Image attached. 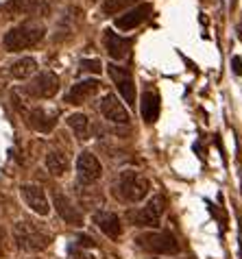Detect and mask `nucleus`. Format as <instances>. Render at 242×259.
<instances>
[{
    "instance_id": "nucleus-1",
    "label": "nucleus",
    "mask_w": 242,
    "mask_h": 259,
    "mask_svg": "<svg viewBox=\"0 0 242 259\" xmlns=\"http://www.w3.org/2000/svg\"><path fill=\"white\" fill-rule=\"evenodd\" d=\"M46 35V28L39 22H22L18 26L9 28L3 37V46L9 53H20V50L37 46Z\"/></svg>"
},
{
    "instance_id": "nucleus-2",
    "label": "nucleus",
    "mask_w": 242,
    "mask_h": 259,
    "mask_svg": "<svg viewBox=\"0 0 242 259\" xmlns=\"http://www.w3.org/2000/svg\"><path fill=\"white\" fill-rule=\"evenodd\" d=\"M13 237H16L18 248L26 250V253H39L51 246V233L44 231L39 225L31 220H20L13 225Z\"/></svg>"
},
{
    "instance_id": "nucleus-3",
    "label": "nucleus",
    "mask_w": 242,
    "mask_h": 259,
    "mask_svg": "<svg viewBox=\"0 0 242 259\" xmlns=\"http://www.w3.org/2000/svg\"><path fill=\"white\" fill-rule=\"evenodd\" d=\"M151 190L148 179H144L135 170H123L116 181V196L125 203H140Z\"/></svg>"
},
{
    "instance_id": "nucleus-4",
    "label": "nucleus",
    "mask_w": 242,
    "mask_h": 259,
    "mask_svg": "<svg viewBox=\"0 0 242 259\" xmlns=\"http://www.w3.org/2000/svg\"><path fill=\"white\" fill-rule=\"evenodd\" d=\"M140 248L148 250L155 255H177L179 253V242L170 231H153V233H142L135 237Z\"/></svg>"
},
{
    "instance_id": "nucleus-5",
    "label": "nucleus",
    "mask_w": 242,
    "mask_h": 259,
    "mask_svg": "<svg viewBox=\"0 0 242 259\" xmlns=\"http://www.w3.org/2000/svg\"><path fill=\"white\" fill-rule=\"evenodd\" d=\"M162 213H164V198L162 196H153L146 203V207H142L140 211H133L129 218L135 227H151L157 229L162 222Z\"/></svg>"
},
{
    "instance_id": "nucleus-6",
    "label": "nucleus",
    "mask_w": 242,
    "mask_h": 259,
    "mask_svg": "<svg viewBox=\"0 0 242 259\" xmlns=\"http://www.w3.org/2000/svg\"><path fill=\"white\" fill-rule=\"evenodd\" d=\"M24 92L33 98H53L59 92V76L55 72H39L24 88Z\"/></svg>"
},
{
    "instance_id": "nucleus-7",
    "label": "nucleus",
    "mask_w": 242,
    "mask_h": 259,
    "mask_svg": "<svg viewBox=\"0 0 242 259\" xmlns=\"http://www.w3.org/2000/svg\"><path fill=\"white\" fill-rule=\"evenodd\" d=\"M101 175H103V165L96 159V155L81 153L79 159H76V177H79V181L83 185H90V183H96Z\"/></svg>"
},
{
    "instance_id": "nucleus-8",
    "label": "nucleus",
    "mask_w": 242,
    "mask_h": 259,
    "mask_svg": "<svg viewBox=\"0 0 242 259\" xmlns=\"http://www.w3.org/2000/svg\"><path fill=\"white\" fill-rule=\"evenodd\" d=\"M109 76H111V81L116 83L118 94L127 100V105H133L135 103V83H133L131 72L127 68L116 66V63H109Z\"/></svg>"
},
{
    "instance_id": "nucleus-9",
    "label": "nucleus",
    "mask_w": 242,
    "mask_h": 259,
    "mask_svg": "<svg viewBox=\"0 0 242 259\" xmlns=\"http://www.w3.org/2000/svg\"><path fill=\"white\" fill-rule=\"evenodd\" d=\"M51 7L53 0H9L5 9L18 16H48Z\"/></svg>"
},
{
    "instance_id": "nucleus-10",
    "label": "nucleus",
    "mask_w": 242,
    "mask_h": 259,
    "mask_svg": "<svg viewBox=\"0 0 242 259\" xmlns=\"http://www.w3.org/2000/svg\"><path fill=\"white\" fill-rule=\"evenodd\" d=\"M20 194H22L24 203L31 207V211H35L37 215H48L51 213V205H48V198L44 190L39 185H33V183H24L20 188Z\"/></svg>"
},
{
    "instance_id": "nucleus-11",
    "label": "nucleus",
    "mask_w": 242,
    "mask_h": 259,
    "mask_svg": "<svg viewBox=\"0 0 242 259\" xmlns=\"http://www.w3.org/2000/svg\"><path fill=\"white\" fill-rule=\"evenodd\" d=\"M101 113L105 116V120L116 122V124H129V120H131L127 107L120 103L118 96H113V94H105L101 98Z\"/></svg>"
},
{
    "instance_id": "nucleus-12",
    "label": "nucleus",
    "mask_w": 242,
    "mask_h": 259,
    "mask_svg": "<svg viewBox=\"0 0 242 259\" xmlns=\"http://www.w3.org/2000/svg\"><path fill=\"white\" fill-rule=\"evenodd\" d=\"M53 200H55L57 213H59L61 218L68 222V225H74V227H81V225H83V213H81V209H79V207H76V205L72 203V200H70V198L66 196V194L55 192Z\"/></svg>"
},
{
    "instance_id": "nucleus-13",
    "label": "nucleus",
    "mask_w": 242,
    "mask_h": 259,
    "mask_svg": "<svg viewBox=\"0 0 242 259\" xmlns=\"http://www.w3.org/2000/svg\"><path fill=\"white\" fill-rule=\"evenodd\" d=\"M151 11H153V5H138L135 9H129L125 13V16H118L116 18V28H120V31H133V28H138L144 20L151 16Z\"/></svg>"
},
{
    "instance_id": "nucleus-14",
    "label": "nucleus",
    "mask_w": 242,
    "mask_h": 259,
    "mask_svg": "<svg viewBox=\"0 0 242 259\" xmlns=\"http://www.w3.org/2000/svg\"><path fill=\"white\" fill-rule=\"evenodd\" d=\"M98 90H101V81H96V78L81 81V83H76L70 88V92L66 94V103L68 105H83L85 100H90Z\"/></svg>"
},
{
    "instance_id": "nucleus-15",
    "label": "nucleus",
    "mask_w": 242,
    "mask_h": 259,
    "mask_svg": "<svg viewBox=\"0 0 242 259\" xmlns=\"http://www.w3.org/2000/svg\"><path fill=\"white\" fill-rule=\"evenodd\" d=\"M26 124L37 133H51L57 124V118H55V113H48L42 107H35V109L26 111Z\"/></svg>"
},
{
    "instance_id": "nucleus-16",
    "label": "nucleus",
    "mask_w": 242,
    "mask_h": 259,
    "mask_svg": "<svg viewBox=\"0 0 242 259\" xmlns=\"http://www.w3.org/2000/svg\"><path fill=\"white\" fill-rule=\"evenodd\" d=\"M103 44H105V50L111 59H125L129 55V48H131V39L123 37V35L113 33V31H105V37H103Z\"/></svg>"
},
{
    "instance_id": "nucleus-17",
    "label": "nucleus",
    "mask_w": 242,
    "mask_h": 259,
    "mask_svg": "<svg viewBox=\"0 0 242 259\" xmlns=\"http://www.w3.org/2000/svg\"><path fill=\"white\" fill-rule=\"evenodd\" d=\"M94 225L101 229V231L107 237H111V240H118L120 233H123L120 218L113 211H96L94 213Z\"/></svg>"
},
{
    "instance_id": "nucleus-18",
    "label": "nucleus",
    "mask_w": 242,
    "mask_h": 259,
    "mask_svg": "<svg viewBox=\"0 0 242 259\" xmlns=\"http://www.w3.org/2000/svg\"><path fill=\"white\" fill-rule=\"evenodd\" d=\"M140 113L146 124H153L159 118V96L155 92H144L140 100Z\"/></svg>"
},
{
    "instance_id": "nucleus-19",
    "label": "nucleus",
    "mask_w": 242,
    "mask_h": 259,
    "mask_svg": "<svg viewBox=\"0 0 242 259\" xmlns=\"http://www.w3.org/2000/svg\"><path fill=\"white\" fill-rule=\"evenodd\" d=\"M35 72H37V61L33 57H22L16 63H11V68H9V74L13 78H18V81H24V78L33 76Z\"/></svg>"
},
{
    "instance_id": "nucleus-20",
    "label": "nucleus",
    "mask_w": 242,
    "mask_h": 259,
    "mask_svg": "<svg viewBox=\"0 0 242 259\" xmlns=\"http://www.w3.org/2000/svg\"><path fill=\"white\" fill-rule=\"evenodd\" d=\"M46 168L51 175L61 177L63 172L68 170V157L63 153H59V150H51V153L46 155Z\"/></svg>"
},
{
    "instance_id": "nucleus-21",
    "label": "nucleus",
    "mask_w": 242,
    "mask_h": 259,
    "mask_svg": "<svg viewBox=\"0 0 242 259\" xmlns=\"http://www.w3.org/2000/svg\"><path fill=\"white\" fill-rule=\"evenodd\" d=\"M68 126L74 131V135L79 140H85L88 138V131H90V118L85 116V113H70V116L66 118Z\"/></svg>"
},
{
    "instance_id": "nucleus-22",
    "label": "nucleus",
    "mask_w": 242,
    "mask_h": 259,
    "mask_svg": "<svg viewBox=\"0 0 242 259\" xmlns=\"http://www.w3.org/2000/svg\"><path fill=\"white\" fill-rule=\"evenodd\" d=\"M140 0H103V7L101 11L105 13V16H116V13L129 9V7L138 5Z\"/></svg>"
},
{
    "instance_id": "nucleus-23",
    "label": "nucleus",
    "mask_w": 242,
    "mask_h": 259,
    "mask_svg": "<svg viewBox=\"0 0 242 259\" xmlns=\"http://www.w3.org/2000/svg\"><path fill=\"white\" fill-rule=\"evenodd\" d=\"M79 68H81V72H92V74H101L103 63L98 61V59H83V61L79 63Z\"/></svg>"
},
{
    "instance_id": "nucleus-24",
    "label": "nucleus",
    "mask_w": 242,
    "mask_h": 259,
    "mask_svg": "<svg viewBox=\"0 0 242 259\" xmlns=\"http://www.w3.org/2000/svg\"><path fill=\"white\" fill-rule=\"evenodd\" d=\"M231 70L236 76H242V57H238V55L231 57Z\"/></svg>"
},
{
    "instance_id": "nucleus-25",
    "label": "nucleus",
    "mask_w": 242,
    "mask_h": 259,
    "mask_svg": "<svg viewBox=\"0 0 242 259\" xmlns=\"http://www.w3.org/2000/svg\"><path fill=\"white\" fill-rule=\"evenodd\" d=\"M79 244L81 246H94V240H92V237H88V235H79Z\"/></svg>"
},
{
    "instance_id": "nucleus-26",
    "label": "nucleus",
    "mask_w": 242,
    "mask_h": 259,
    "mask_svg": "<svg viewBox=\"0 0 242 259\" xmlns=\"http://www.w3.org/2000/svg\"><path fill=\"white\" fill-rule=\"evenodd\" d=\"M229 5H231V9H233V7L238 5V0H229Z\"/></svg>"
},
{
    "instance_id": "nucleus-27",
    "label": "nucleus",
    "mask_w": 242,
    "mask_h": 259,
    "mask_svg": "<svg viewBox=\"0 0 242 259\" xmlns=\"http://www.w3.org/2000/svg\"><path fill=\"white\" fill-rule=\"evenodd\" d=\"M0 253H3V246H0Z\"/></svg>"
}]
</instances>
